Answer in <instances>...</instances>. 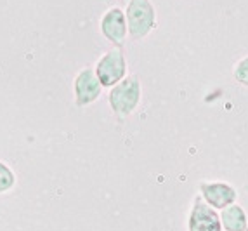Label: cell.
<instances>
[{
	"instance_id": "cell-1",
	"label": "cell",
	"mask_w": 248,
	"mask_h": 231,
	"mask_svg": "<svg viewBox=\"0 0 248 231\" xmlns=\"http://www.w3.org/2000/svg\"><path fill=\"white\" fill-rule=\"evenodd\" d=\"M141 98V85L136 77H128L115 87L109 94V103L118 115H128L139 103Z\"/></svg>"
},
{
	"instance_id": "cell-2",
	"label": "cell",
	"mask_w": 248,
	"mask_h": 231,
	"mask_svg": "<svg viewBox=\"0 0 248 231\" xmlns=\"http://www.w3.org/2000/svg\"><path fill=\"white\" fill-rule=\"evenodd\" d=\"M128 28L134 38L144 37L155 25V11L148 0H132L127 11Z\"/></svg>"
},
{
	"instance_id": "cell-3",
	"label": "cell",
	"mask_w": 248,
	"mask_h": 231,
	"mask_svg": "<svg viewBox=\"0 0 248 231\" xmlns=\"http://www.w3.org/2000/svg\"><path fill=\"white\" fill-rule=\"evenodd\" d=\"M125 75V59L120 49L109 50L97 65V79L103 85L109 87Z\"/></svg>"
},
{
	"instance_id": "cell-4",
	"label": "cell",
	"mask_w": 248,
	"mask_h": 231,
	"mask_svg": "<svg viewBox=\"0 0 248 231\" xmlns=\"http://www.w3.org/2000/svg\"><path fill=\"white\" fill-rule=\"evenodd\" d=\"M222 224L214 209L196 198L195 207L189 215V231H220Z\"/></svg>"
},
{
	"instance_id": "cell-5",
	"label": "cell",
	"mask_w": 248,
	"mask_h": 231,
	"mask_svg": "<svg viewBox=\"0 0 248 231\" xmlns=\"http://www.w3.org/2000/svg\"><path fill=\"white\" fill-rule=\"evenodd\" d=\"M203 198L215 209H226L236 200V191L231 186L222 184V182H212V184L200 186Z\"/></svg>"
},
{
	"instance_id": "cell-6",
	"label": "cell",
	"mask_w": 248,
	"mask_h": 231,
	"mask_svg": "<svg viewBox=\"0 0 248 231\" xmlns=\"http://www.w3.org/2000/svg\"><path fill=\"white\" fill-rule=\"evenodd\" d=\"M99 83V79L91 70H85L78 75V79H77V98L78 99L77 101H78L80 106L92 103L101 94Z\"/></svg>"
},
{
	"instance_id": "cell-7",
	"label": "cell",
	"mask_w": 248,
	"mask_h": 231,
	"mask_svg": "<svg viewBox=\"0 0 248 231\" xmlns=\"http://www.w3.org/2000/svg\"><path fill=\"white\" fill-rule=\"evenodd\" d=\"M103 32L109 40L115 44H122L125 38V21L124 14L118 9H113L103 19Z\"/></svg>"
},
{
	"instance_id": "cell-8",
	"label": "cell",
	"mask_w": 248,
	"mask_h": 231,
	"mask_svg": "<svg viewBox=\"0 0 248 231\" xmlns=\"http://www.w3.org/2000/svg\"><path fill=\"white\" fill-rule=\"evenodd\" d=\"M220 224L228 231H247V215L240 205H229L220 215Z\"/></svg>"
},
{
	"instance_id": "cell-9",
	"label": "cell",
	"mask_w": 248,
	"mask_h": 231,
	"mask_svg": "<svg viewBox=\"0 0 248 231\" xmlns=\"http://www.w3.org/2000/svg\"><path fill=\"white\" fill-rule=\"evenodd\" d=\"M14 174L9 170V167H5L4 164H0V193L11 190L14 186Z\"/></svg>"
},
{
	"instance_id": "cell-10",
	"label": "cell",
	"mask_w": 248,
	"mask_h": 231,
	"mask_svg": "<svg viewBox=\"0 0 248 231\" xmlns=\"http://www.w3.org/2000/svg\"><path fill=\"white\" fill-rule=\"evenodd\" d=\"M236 79L240 80L241 83H245V85H248V58L243 59V61L238 65V68H236Z\"/></svg>"
},
{
	"instance_id": "cell-11",
	"label": "cell",
	"mask_w": 248,
	"mask_h": 231,
	"mask_svg": "<svg viewBox=\"0 0 248 231\" xmlns=\"http://www.w3.org/2000/svg\"><path fill=\"white\" fill-rule=\"evenodd\" d=\"M247 231H248V228H247Z\"/></svg>"
}]
</instances>
